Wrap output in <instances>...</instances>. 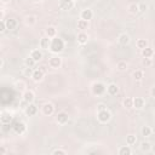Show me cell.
<instances>
[{
	"label": "cell",
	"instance_id": "obj_1",
	"mask_svg": "<svg viewBox=\"0 0 155 155\" xmlns=\"http://www.w3.org/2000/svg\"><path fill=\"white\" fill-rule=\"evenodd\" d=\"M64 46H65V44H64V41L61 39V38H53V39H51V45H50V51L52 52V53H61L63 50H64Z\"/></svg>",
	"mask_w": 155,
	"mask_h": 155
},
{
	"label": "cell",
	"instance_id": "obj_2",
	"mask_svg": "<svg viewBox=\"0 0 155 155\" xmlns=\"http://www.w3.org/2000/svg\"><path fill=\"white\" fill-rule=\"evenodd\" d=\"M91 92H92L93 96L99 97V96H103V94L107 92V87H105V85H104L103 82H101V81H94V82L91 85Z\"/></svg>",
	"mask_w": 155,
	"mask_h": 155
},
{
	"label": "cell",
	"instance_id": "obj_3",
	"mask_svg": "<svg viewBox=\"0 0 155 155\" xmlns=\"http://www.w3.org/2000/svg\"><path fill=\"white\" fill-rule=\"evenodd\" d=\"M111 119V114L108 109H104V110H101V111H97V120L101 122V124H107L109 122Z\"/></svg>",
	"mask_w": 155,
	"mask_h": 155
},
{
	"label": "cell",
	"instance_id": "obj_4",
	"mask_svg": "<svg viewBox=\"0 0 155 155\" xmlns=\"http://www.w3.org/2000/svg\"><path fill=\"white\" fill-rule=\"evenodd\" d=\"M54 120H56V122H57L58 125L63 126V125L68 124V121H69V115H68V113H65V111H58V113L56 114V116H54Z\"/></svg>",
	"mask_w": 155,
	"mask_h": 155
},
{
	"label": "cell",
	"instance_id": "obj_5",
	"mask_svg": "<svg viewBox=\"0 0 155 155\" xmlns=\"http://www.w3.org/2000/svg\"><path fill=\"white\" fill-rule=\"evenodd\" d=\"M62 65V58L59 56H51L48 58V67L52 69H58Z\"/></svg>",
	"mask_w": 155,
	"mask_h": 155
},
{
	"label": "cell",
	"instance_id": "obj_6",
	"mask_svg": "<svg viewBox=\"0 0 155 155\" xmlns=\"http://www.w3.org/2000/svg\"><path fill=\"white\" fill-rule=\"evenodd\" d=\"M13 132L17 134V136H22L25 131H27V125L23 122V121H17L15 125H13Z\"/></svg>",
	"mask_w": 155,
	"mask_h": 155
},
{
	"label": "cell",
	"instance_id": "obj_7",
	"mask_svg": "<svg viewBox=\"0 0 155 155\" xmlns=\"http://www.w3.org/2000/svg\"><path fill=\"white\" fill-rule=\"evenodd\" d=\"M22 97H23V102H24L25 104L34 103V101H35V93H34L31 90H25V91H23Z\"/></svg>",
	"mask_w": 155,
	"mask_h": 155
},
{
	"label": "cell",
	"instance_id": "obj_8",
	"mask_svg": "<svg viewBox=\"0 0 155 155\" xmlns=\"http://www.w3.org/2000/svg\"><path fill=\"white\" fill-rule=\"evenodd\" d=\"M11 121H12L11 113L10 111H6V110H1V113H0V122L2 125H8Z\"/></svg>",
	"mask_w": 155,
	"mask_h": 155
},
{
	"label": "cell",
	"instance_id": "obj_9",
	"mask_svg": "<svg viewBox=\"0 0 155 155\" xmlns=\"http://www.w3.org/2000/svg\"><path fill=\"white\" fill-rule=\"evenodd\" d=\"M41 111H42L44 115L50 116V115H52L54 113V105L52 103H45L42 105V108H41Z\"/></svg>",
	"mask_w": 155,
	"mask_h": 155
},
{
	"label": "cell",
	"instance_id": "obj_10",
	"mask_svg": "<svg viewBox=\"0 0 155 155\" xmlns=\"http://www.w3.org/2000/svg\"><path fill=\"white\" fill-rule=\"evenodd\" d=\"M24 113L27 116H34L38 113V107L34 103H29L27 104V107L24 108Z\"/></svg>",
	"mask_w": 155,
	"mask_h": 155
},
{
	"label": "cell",
	"instance_id": "obj_11",
	"mask_svg": "<svg viewBox=\"0 0 155 155\" xmlns=\"http://www.w3.org/2000/svg\"><path fill=\"white\" fill-rule=\"evenodd\" d=\"M93 18V11L91 8H84L80 12V19H85V21H91Z\"/></svg>",
	"mask_w": 155,
	"mask_h": 155
},
{
	"label": "cell",
	"instance_id": "obj_12",
	"mask_svg": "<svg viewBox=\"0 0 155 155\" xmlns=\"http://www.w3.org/2000/svg\"><path fill=\"white\" fill-rule=\"evenodd\" d=\"M29 56H30V57H31L36 63L44 58V53H42V51H41V50H39V48L31 50V51H30V53H29Z\"/></svg>",
	"mask_w": 155,
	"mask_h": 155
},
{
	"label": "cell",
	"instance_id": "obj_13",
	"mask_svg": "<svg viewBox=\"0 0 155 155\" xmlns=\"http://www.w3.org/2000/svg\"><path fill=\"white\" fill-rule=\"evenodd\" d=\"M59 7L62 10H65V11H69L74 7V0H61L59 1Z\"/></svg>",
	"mask_w": 155,
	"mask_h": 155
},
{
	"label": "cell",
	"instance_id": "obj_14",
	"mask_svg": "<svg viewBox=\"0 0 155 155\" xmlns=\"http://www.w3.org/2000/svg\"><path fill=\"white\" fill-rule=\"evenodd\" d=\"M117 41H119V44H121V45L126 46V45H128V44H130L131 38H130V35H128L127 33H121V34L117 36Z\"/></svg>",
	"mask_w": 155,
	"mask_h": 155
},
{
	"label": "cell",
	"instance_id": "obj_15",
	"mask_svg": "<svg viewBox=\"0 0 155 155\" xmlns=\"http://www.w3.org/2000/svg\"><path fill=\"white\" fill-rule=\"evenodd\" d=\"M44 76H45V73L38 68V69H35V70H34L31 79H33L35 82H40V81H42V80H44Z\"/></svg>",
	"mask_w": 155,
	"mask_h": 155
},
{
	"label": "cell",
	"instance_id": "obj_16",
	"mask_svg": "<svg viewBox=\"0 0 155 155\" xmlns=\"http://www.w3.org/2000/svg\"><path fill=\"white\" fill-rule=\"evenodd\" d=\"M5 23H6V29L7 30H15L18 25V22L15 18H7V19H5Z\"/></svg>",
	"mask_w": 155,
	"mask_h": 155
},
{
	"label": "cell",
	"instance_id": "obj_17",
	"mask_svg": "<svg viewBox=\"0 0 155 155\" xmlns=\"http://www.w3.org/2000/svg\"><path fill=\"white\" fill-rule=\"evenodd\" d=\"M50 45H51V39L48 36H42L40 39V48L42 50H50Z\"/></svg>",
	"mask_w": 155,
	"mask_h": 155
},
{
	"label": "cell",
	"instance_id": "obj_18",
	"mask_svg": "<svg viewBox=\"0 0 155 155\" xmlns=\"http://www.w3.org/2000/svg\"><path fill=\"white\" fill-rule=\"evenodd\" d=\"M107 93L109 96H116L119 93V86L116 84H109L107 86Z\"/></svg>",
	"mask_w": 155,
	"mask_h": 155
},
{
	"label": "cell",
	"instance_id": "obj_19",
	"mask_svg": "<svg viewBox=\"0 0 155 155\" xmlns=\"http://www.w3.org/2000/svg\"><path fill=\"white\" fill-rule=\"evenodd\" d=\"M145 105V101L143 97H136L133 98V108L136 109H143V107Z\"/></svg>",
	"mask_w": 155,
	"mask_h": 155
},
{
	"label": "cell",
	"instance_id": "obj_20",
	"mask_svg": "<svg viewBox=\"0 0 155 155\" xmlns=\"http://www.w3.org/2000/svg\"><path fill=\"white\" fill-rule=\"evenodd\" d=\"M45 35L48 36L50 39L56 38V36H57V29H56V27H53V25H48V27L46 28V30H45Z\"/></svg>",
	"mask_w": 155,
	"mask_h": 155
},
{
	"label": "cell",
	"instance_id": "obj_21",
	"mask_svg": "<svg viewBox=\"0 0 155 155\" xmlns=\"http://www.w3.org/2000/svg\"><path fill=\"white\" fill-rule=\"evenodd\" d=\"M127 11H128L131 15H137V13H139V4H137V2H131V4L127 6Z\"/></svg>",
	"mask_w": 155,
	"mask_h": 155
},
{
	"label": "cell",
	"instance_id": "obj_22",
	"mask_svg": "<svg viewBox=\"0 0 155 155\" xmlns=\"http://www.w3.org/2000/svg\"><path fill=\"white\" fill-rule=\"evenodd\" d=\"M76 40H78V42H79L80 45H85V44H87V41H88V35H87L85 31H80V33L78 34Z\"/></svg>",
	"mask_w": 155,
	"mask_h": 155
},
{
	"label": "cell",
	"instance_id": "obj_23",
	"mask_svg": "<svg viewBox=\"0 0 155 155\" xmlns=\"http://www.w3.org/2000/svg\"><path fill=\"white\" fill-rule=\"evenodd\" d=\"M24 23H25V25H28V27H33V25H35V23H36V17H35L34 15H28V16H25V18H24Z\"/></svg>",
	"mask_w": 155,
	"mask_h": 155
},
{
	"label": "cell",
	"instance_id": "obj_24",
	"mask_svg": "<svg viewBox=\"0 0 155 155\" xmlns=\"http://www.w3.org/2000/svg\"><path fill=\"white\" fill-rule=\"evenodd\" d=\"M117 154L119 155H131L132 154V149H131L130 145H122V147L119 148Z\"/></svg>",
	"mask_w": 155,
	"mask_h": 155
},
{
	"label": "cell",
	"instance_id": "obj_25",
	"mask_svg": "<svg viewBox=\"0 0 155 155\" xmlns=\"http://www.w3.org/2000/svg\"><path fill=\"white\" fill-rule=\"evenodd\" d=\"M140 133H142V136L144 138H148V137H150L153 134V128L150 126H143L142 130H140Z\"/></svg>",
	"mask_w": 155,
	"mask_h": 155
},
{
	"label": "cell",
	"instance_id": "obj_26",
	"mask_svg": "<svg viewBox=\"0 0 155 155\" xmlns=\"http://www.w3.org/2000/svg\"><path fill=\"white\" fill-rule=\"evenodd\" d=\"M132 78H133L136 81H142L143 78H144V73H143V70H140V69L134 70V71L132 73Z\"/></svg>",
	"mask_w": 155,
	"mask_h": 155
},
{
	"label": "cell",
	"instance_id": "obj_27",
	"mask_svg": "<svg viewBox=\"0 0 155 155\" xmlns=\"http://www.w3.org/2000/svg\"><path fill=\"white\" fill-rule=\"evenodd\" d=\"M139 148H140V150H142L143 153H149V151L151 150V143L148 142V140H144V142L140 143Z\"/></svg>",
	"mask_w": 155,
	"mask_h": 155
},
{
	"label": "cell",
	"instance_id": "obj_28",
	"mask_svg": "<svg viewBox=\"0 0 155 155\" xmlns=\"http://www.w3.org/2000/svg\"><path fill=\"white\" fill-rule=\"evenodd\" d=\"M153 54H154V50L151 47H149V46H147L145 48L142 50V56L145 57V58H151Z\"/></svg>",
	"mask_w": 155,
	"mask_h": 155
},
{
	"label": "cell",
	"instance_id": "obj_29",
	"mask_svg": "<svg viewBox=\"0 0 155 155\" xmlns=\"http://www.w3.org/2000/svg\"><path fill=\"white\" fill-rule=\"evenodd\" d=\"M87 28H88V22L87 21H85V19H79L78 21V29L79 30L85 31Z\"/></svg>",
	"mask_w": 155,
	"mask_h": 155
},
{
	"label": "cell",
	"instance_id": "obj_30",
	"mask_svg": "<svg viewBox=\"0 0 155 155\" xmlns=\"http://www.w3.org/2000/svg\"><path fill=\"white\" fill-rule=\"evenodd\" d=\"M127 67H128V64H127L126 61H119L116 63V69L119 71H126L127 70Z\"/></svg>",
	"mask_w": 155,
	"mask_h": 155
},
{
	"label": "cell",
	"instance_id": "obj_31",
	"mask_svg": "<svg viewBox=\"0 0 155 155\" xmlns=\"http://www.w3.org/2000/svg\"><path fill=\"white\" fill-rule=\"evenodd\" d=\"M136 143H137V137H136L134 134H127V136H126V144H127V145L132 147V145H134Z\"/></svg>",
	"mask_w": 155,
	"mask_h": 155
},
{
	"label": "cell",
	"instance_id": "obj_32",
	"mask_svg": "<svg viewBox=\"0 0 155 155\" xmlns=\"http://www.w3.org/2000/svg\"><path fill=\"white\" fill-rule=\"evenodd\" d=\"M122 104L126 109H131L133 108V98L132 97H126L124 101H122Z\"/></svg>",
	"mask_w": 155,
	"mask_h": 155
},
{
	"label": "cell",
	"instance_id": "obj_33",
	"mask_svg": "<svg viewBox=\"0 0 155 155\" xmlns=\"http://www.w3.org/2000/svg\"><path fill=\"white\" fill-rule=\"evenodd\" d=\"M136 46H137L138 48L143 50V48H145V47L148 46V40H147V39H138V40L136 41Z\"/></svg>",
	"mask_w": 155,
	"mask_h": 155
},
{
	"label": "cell",
	"instance_id": "obj_34",
	"mask_svg": "<svg viewBox=\"0 0 155 155\" xmlns=\"http://www.w3.org/2000/svg\"><path fill=\"white\" fill-rule=\"evenodd\" d=\"M35 64H36V62L30 57V56H28L25 59H24V65L25 67H30V68H34L35 67Z\"/></svg>",
	"mask_w": 155,
	"mask_h": 155
},
{
	"label": "cell",
	"instance_id": "obj_35",
	"mask_svg": "<svg viewBox=\"0 0 155 155\" xmlns=\"http://www.w3.org/2000/svg\"><path fill=\"white\" fill-rule=\"evenodd\" d=\"M15 87L19 91H25V82L23 80H17L15 82Z\"/></svg>",
	"mask_w": 155,
	"mask_h": 155
},
{
	"label": "cell",
	"instance_id": "obj_36",
	"mask_svg": "<svg viewBox=\"0 0 155 155\" xmlns=\"http://www.w3.org/2000/svg\"><path fill=\"white\" fill-rule=\"evenodd\" d=\"M33 73H34V70H33V68H30V67H25V68L23 69V75H24L25 78H31V76H33Z\"/></svg>",
	"mask_w": 155,
	"mask_h": 155
},
{
	"label": "cell",
	"instance_id": "obj_37",
	"mask_svg": "<svg viewBox=\"0 0 155 155\" xmlns=\"http://www.w3.org/2000/svg\"><path fill=\"white\" fill-rule=\"evenodd\" d=\"M153 64V59L151 58H145V57H143V59H142V65L143 67H150Z\"/></svg>",
	"mask_w": 155,
	"mask_h": 155
},
{
	"label": "cell",
	"instance_id": "obj_38",
	"mask_svg": "<svg viewBox=\"0 0 155 155\" xmlns=\"http://www.w3.org/2000/svg\"><path fill=\"white\" fill-rule=\"evenodd\" d=\"M51 154H52V155H65V154H67V151H65V150H63V149L57 148V149L52 150V153H51Z\"/></svg>",
	"mask_w": 155,
	"mask_h": 155
},
{
	"label": "cell",
	"instance_id": "obj_39",
	"mask_svg": "<svg viewBox=\"0 0 155 155\" xmlns=\"http://www.w3.org/2000/svg\"><path fill=\"white\" fill-rule=\"evenodd\" d=\"M6 30V23H5V19H1L0 21V33H4Z\"/></svg>",
	"mask_w": 155,
	"mask_h": 155
},
{
	"label": "cell",
	"instance_id": "obj_40",
	"mask_svg": "<svg viewBox=\"0 0 155 155\" xmlns=\"http://www.w3.org/2000/svg\"><path fill=\"white\" fill-rule=\"evenodd\" d=\"M104 109H107V107H105L104 103H99L97 105V111H101V110H104Z\"/></svg>",
	"mask_w": 155,
	"mask_h": 155
},
{
	"label": "cell",
	"instance_id": "obj_41",
	"mask_svg": "<svg viewBox=\"0 0 155 155\" xmlns=\"http://www.w3.org/2000/svg\"><path fill=\"white\" fill-rule=\"evenodd\" d=\"M147 5L145 4H139V12H144L145 10H147Z\"/></svg>",
	"mask_w": 155,
	"mask_h": 155
},
{
	"label": "cell",
	"instance_id": "obj_42",
	"mask_svg": "<svg viewBox=\"0 0 155 155\" xmlns=\"http://www.w3.org/2000/svg\"><path fill=\"white\" fill-rule=\"evenodd\" d=\"M150 96H151L153 98H155V86H153V87L150 88Z\"/></svg>",
	"mask_w": 155,
	"mask_h": 155
},
{
	"label": "cell",
	"instance_id": "obj_43",
	"mask_svg": "<svg viewBox=\"0 0 155 155\" xmlns=\"http://www.w3.org/2000/svg\"><path fill=\"white\" fill-rule=\"evenodd\" d=\"M1 19H5V11H4V10L0 11V21H1Z\"/></svg>",
	"mask_w": 155,
	"mask_h": 155
},
{
	"label": "cell",
	"instance_id": "obj_44",
	"mask_svg": "<svg viewBox=\"0 0 155 155\" xmlns=\"http://www.w3.org/2000/svg\"><path fill=\"white\" fill-rule=\"evenodd\" d=\"M4 65H5V61L4 58H0V69H4Z\"/></svg>",
	"mask_w": 155,
	"mask_h": 155
},
{
	"label": "cell",
	"instance_id": "obj_45",
	"mask_svg": "<svg viewBox=\"0 0 155 155\" xmlns=\"http://www.w3.org/2000/svg\"><path fill=\"white\" fill-rule=\"evenodd\" d=\"M0 154H6V149H5V147H4V145H1V147H0Z\"/></svg>",
	"mask_w": 155,
	"mask_h": 155
},
{
	"label": "cell",
	"instance_id": "obj_46",
	"mask_svg": "<svg viewBox=\"0 0 155 155\" xmlns=\"http://www.w3.org/2000/svg\"><path fill=\"white\" fill-rule=\"evenodd\" d=\"M39 69H40V70H42L45 74H46V71H47V69H46V67H45V65H40V67H39Z\"/></svg>",
	"mask_w": 155,
	"mask_h": 155
},
{
	"label": "cell",
	"instance_id": "obj_47",
	"mask_svg": "<svg viewBox=\"0 0 155 155\" xmlns=\"http://www.w3.org/2000/svg\"><path fill=\"white\" fill-rule=\"evenodd\" d=\"M10 1H11V0H1L2 4H7V2H10Z\"/></svg>",
	"mask_w": 155,
	"mask_h": 155
},
{
	"label": "cell",
	"instance_id": "obj_48",
	"mask_svg": "<svg viewBox=\"0 0 155 155\" xmlns=\"http://www.w3.org/2000/svg\"><path fill=\"white\" fill-rule=\"evenodd\" d=\"M33 1H34V2H41L42 0H33Z\"/></svg>",
	"mask_w": 155,
	"mask_h": 155
}]
</instances>
